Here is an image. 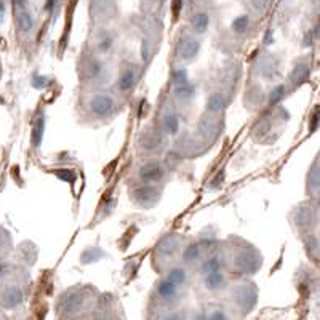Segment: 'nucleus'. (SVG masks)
Returning <instances> with one entry per match:
<instances>
[{"instance_id": "obj_1", "label": "nucleus", "mask_w": 320, "mask_h": 320, "mask_svg": "<svg viewBox=\"0 0 320 320\" xmlns=\"http://www.w3.org/2000/svg\"><path fill=\"white\" fill-rule=\"evenodd\" d=\"M90 109L93 111V114H96L98 117H106L112 112L114 109V99L107 95H96L92 98L90 101Z\"/></svg>"}, {"instance_id": "obj_2", "label": "nucleus", "mask_w": 320, "mask_h": 320, "mask_svg": "<svg viewBox=\"0 0 320 320\" xmlns=\"http://www.w3.org/2000/svg\"><path fill=\"white\" fill-rule=\"evenodd\" d=\"M198 48H200V43H198L195 39H191V37H186L180 42L178 45V54L181 60H191L194 58Z\"/></svg>"}, {"instance_id": "obj_3", "label": "nucleus", "mask_w": 320, "mask_h": 320, "mask_svg": "<svg viewBox=\"0 0 320 320\" xmlns=\"http://www.w3.org/2000/svg\"><path fill=\"white\" fill-rule=\"evenodd\" d=\"M162 176V168L159 163H148L139 170V178L142 181H156Z\"/></svg>"}, {"instance_id": "obj_4", "label": "nucleus", "mask_w": 320, "mask_h": 320, "mask_svg": "<svg viewBox=\"0 0 320 320\" xmlns=\"http://www.w3.org/2000/svg\"><path fill=\"white\" fill-rule=\"evenodd\" d=\"M223 283H224V275L219 272V271L207 272L205 286H207L208 290H218L219 286H223Z\"/></svg>"}, {"instance_id": "obj_5", "label": "nucleus", "mask_w": 320, "mask_h": 320, "mask_svg": "<svg viewBox=\"0 0 320 320\" xmlns=\"http://www.w3.org/2000/svg\"><path fill=\"white\" fill-rule=\"evenodd\" d=\"M159 295L163 298V300H174V296H176V285L173 282H170L168 279L163 280L159 285Z\"/></svg>"}, {"instance_id": "obj_6", "label": "nucleus", "mask_w": 320, "mask_h": 320, "mask_svg": "<svg viewBox=\"0 0 320 320\" xmlns=\"http://www.w3.org/2000/svg\"><path fill=\"white\" fill-rule=\"evenodd\" d=\"M133 83H135V71H131V69L125 71V72L122 74V77L119 79V88H120L122 92L130 90V88L133 86Z\"/></svg>"}, {"instance_id": "obj_7", "label": "nucleus", "mask_w": 320, "mask_h": 320, "mask_svg": "<svg viewBox=\"0 0 320 320\" xmlns=\"http://www.w3.org/2000/svg\"><path fill=\"white\" fill-rule=\"evenodd\" d=\"M224 104V99L223 96L219 95V93H215L208 98V103H207V109L210 112H218V111H221V107Z\"/></svg>"}, {"instance_id": "obj_8", "label": "nucleus", "mask_w": 320, "mask_h": 320, "mask_svg": "<svg viewBox=\"0 0 320 320\" xmlns=\"http://www.w3.org/2000/svg\"><path fill=\"white\" fill-rule=\"evenodd\" d=\"M18 26H19V29L23 31V32L31 31L32 26H34V19H32L31 13H27V12H21V13L18 15Z\"/></svg>"}, {"instance_id": "obj_9", "label": "nucleus", "mask_w": 320, "mask_h": 320, "mask_svg": "<svg viewBox=\"0 0 320 320\" xmlns=\"http://www.w3.org/2000/svg\"><path fill=\"white\" fill-rule=\"evenodd\" d=\"M21 300H23V295H21V292H19V290H16V288L8 290V292L5 293V296H4V301H5V304H7V306H10V307L19 304V303H21Z\"/></svg>"}, {"instance_id": "obj_10", "label": "nucleus", "mask_w": 320, "mask_h": 320, "mask_svg": "<svg viewBox=\"0 0 320 320\" xmlns=\"http://www.w3.org/2000/svg\"><path fill=\"white\" fill-rule=\"evenodd\" d=\"M208 15L207 13H197L192 19V24H194V29L197 32H205L207 27H208Z\"/></svg>"}, {"instance_id": "obj_11", "label": "nucleus", "mask_w": 320, "mask_h": 320, "mask_svg": "<svg viewBox=\"0 0 320 320\" xmlns=\"http://www.w3.org/2000/svg\"><path fill=\"white\" fill-rule=\"evenodd\" d=\"M307 74H309L307 66H304V64L296 66V69H295V72H293V75H292V82H293V83H301V82H304V80H306V77H307Z\"/></svg>"}, {"instance_id": "obj_12", "label": "nucleus", "mask_w": 320, "mask_h": 320, "mask_svg": "<svg viewBox=\"0 0 320 320\" xmlns=\"http://www.w3.org/2000/svg\"><path fill=\"white\" fill-rule=\"evenodd\" d=\"M168 280L173 282L176 286H178V285H183V283L186 282V271L181 269V268L173 269V271L168 274Z\"/></svg>"}, {"instance_id": "obj_13", "label": "nucleus", "mask_w": 320, "mask_h": 320, "mask_svg": "<svg viewBox=\"0 0 320 320\" xmlns=\"http://www.w3.org/2000/svg\"><path fill=\"white\" fill-rule=\"evenodd\" d=\"M165 127H167V130L170 131L171 135H174L176 131L180 130V120H178V117L173 115V114L167 115V117H165Z\"/></svg>"}, {"instance_id": "obj_14", "label": "nucleus", "mask_w": 320, "mask_h": 320, "mask_svg": "<svg viewBox=\"0 0 320 320\" xmlns=\"http://www.w3.org/2000/svg\"><path fill=\"white\" fill-rule=\"evenodd\" d=\"M219 268H221V263H219L218 258H208L203 264H202V271L207 274V272H212V271H219Z\"/></svg>"}, {"instance_id": "obj_15", "label": "nucleus", "mask_w": 320, "mask_h": 320, "mask_svg": "<svg viewBox=\"0 0 320 320\" xmlns=\"http://www.w3.org/2000/svg\"><path fill=\"white\" fill-rule=\"evenodd\" d=\"M283 95H285V86L283 85L275 86L274 90L271 92V95H269V103L271 104H277L280 99L283 98Z\"/></svg>"}, {"instance_id": "obj_16", "label": "nucleus", "mask_w": 320, "mask_h": 320, "mask_svg": "<svg viewBox=\"0 0 320 320\" xmlns=\"http://www.w3.org/2000/svg\"><path fill=\"white\" fill-rule=\"evenodd\" d=\"M176 93H178L181 98H189L194 95V86L187 82V83H183V85H178V88H176Z\"/></svg>"}, {"instance_id": "obj_17", "label": "nucleus", "mask_w": 320, "mask_h": 320, "mask_svg": "<svg viewBox=\"0 0 320 320\" xmlns=\"http://www.w3.org/2000/svg\"><path fill=\"white\" fill-rule=\"evenodd\" d=\"M42 133H43V120L40 119L36 128H34V135H32V142H34V146L37 148L40 144V141H42Z\"/></svg>"}, {"instance_id": "obj_18", "label": "nucleus", "mask_w": 320, "mask_h": 320, "mask_svg": "<svg viewBox=\"0 0 320 320\" xmlns=\"http://www.w3.org/2000/svg\"><path fill=\"white\" fill-rule=\"evenodd\" d=\"M247 26H248V16H239L232 23V29L236 32H244L247 29Z\"/></svg>"}, {"instance_id": "obj_19", "label": "nucleus", "mask_w": 320, "mask_h": 320, "mask_svg": "<svg viewBox=\"0 0 320 320\" xmlns=\"http://www.w3.org/2000/svg\"><path fill=\"white\" fill-rule=\"evenodd\" d=\"M198 253H200V250H198V245L192 244V245H189V247L186 248V251H184V259L186 261L195 259V258H198Z\"/></svg>"}, {"instance_id": "obj_20", "label": "nucleus", "mask_w": 320, "mask_h": 320, "mask_svg": "<svg viewBox=\"0 0 320 320\" xmlns=\"http://www.w3.org/2000/svg\"><path fill=\"white\" fill-rule=\"evenodd\" d=\"M173 79L174 82L178 83V85H183V83H187L189 80H187V71L186 69H178V71H174L173 72Z\"/></svg>"}, {"instance_id": "obj_21", "label": "nucleus", "mask_w": 320, "mask_h": 320, "mask_svg": "<svg viewBox=\"0 0 320 320\" xmlns=\"http://www.w3.org/2000/svg\"><path fill=\"white\" fill-rule=\"evenodd\" d=\"M154 192V189H151V187H142V189H139V191H136V194L141 197V202H146V200H152L154 197L156 195H149V194H152Z\"/></svg>"}, {"instance_id": "obj_22", "label": "nucleus", "mask_w": 320, "mask_h": 320, "mask_svg": "<svg viewBox=\"0 0 320 320\" xmlns=\"http://www.w3.org/2000/svg\"><path fill=\"white\" fill-rule=\"evenodd\" d=\"M32 83H34L36 88H45L50 83V80H47V77H36Z\"/></svg>"}, {"instance_id": "obj_23", "label": "nucleus", "mask_w": 320, "mask_h": 320, "mask_svg": "<svg viewBox=\"0 0 320 320\" xmlns=\"http://www.w3.org/2000/svg\"><path fill=\"white\" fill-rule=\"evenodd\" d=\"M269 2H271V0H251L253 7H255L256 10H259V12H263V10L269 5Z\"/></svg>"}, {"instance_id": "obj_24", "label": "nucleus", "mask_w": 320, "mask_h": 320, "mask_svg": "<svg viewBox=\"0 0 320 320\" xmlns=\"http://www.w3.org/2000/svg\"><path fill=\"white\" fill-rule=\"evenodd\" d=\"M58 176H60V178H63V180H69V181L74 180V174L71 171H58Z\"/></svg>"}, {"instance_id": "obj_25", "label": "nucleus", "mask_w": 320, "mask_h": 320, "mask_svg": "<svg viewBox=\"0 0 320 320\" xmlns=\"http://www.w3.org/2000/svg\"><path fill=\"white\" fill-rule=\"evenodd\" d=\"M181 7H183V0H174V2H173V12H174V15L180 13Z\"/></svg>"}, {"instance_id": "obj_26", "label": "nucleus", "mask_w": 320, "mask_h": 320, "mask_svg": "<svg viewBox=\"0 0 320 320\" xmlns=\"http://www.w3.org/2000/svg\"><path fill=\"white\" fill-rule=\"evenodd\" d=\"M15 5L18 8H24L26 7V0H15Z\"/></svg>"}, {"instance_id": "obj_27", "label": "nucleus", "mask_w": 320, "mask_h": 320, "mask_svg": "<svg viewBox=\"0 0 320 320\" xmlns=\"http://www.w3.org/2000/svg\"><path fill=\"white\" fill-rule=\"evenodd\" d=\"M54 5H56V0H47V10H53Z\"/></svg>"}, {"instance_id": "obj_28", "label": "nucleus", "mask_w": 320, "mask_h": 320, "mask_svg": "<svg viewBox=\"0 0 320 320\" xmlns=\"http://www.w3.org/2000/svg\"><path fill=\"white\" fill-rule=\"evenodd\" d=\"M7 272V264H2L0 263V275H4Z\"/></svg>"}, {"instance_id": "obj_29", "label": "nucleus", "mask_w": 320, "mask_h": 320, "mask_svg": "<svg viewBox=\"0 0 320 320\" xmlns=\"http://www.w3.org/2000/svg\"><path fill=\"white\" fill-rule=\"evenodd\" d=\"M142 45H144V53H142V54H144V60L148 58V51H149V48H148V42L144 40V42H142Z\"/></svg>"}]
</instances>
